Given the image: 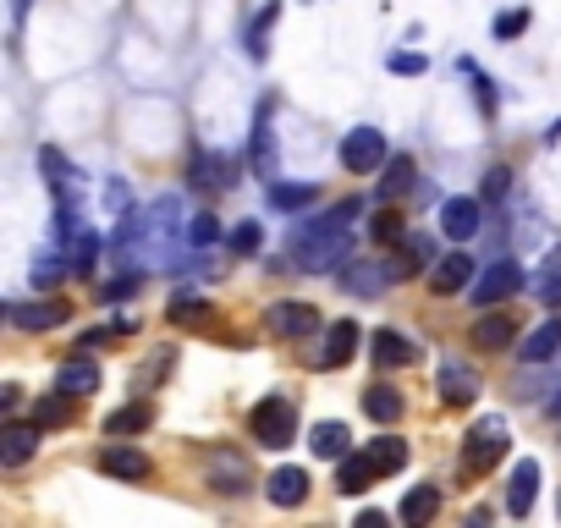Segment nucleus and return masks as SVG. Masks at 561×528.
<instances>
[{
  "mask_svg": "<svg viewBox=\"0 0 561 528\" xmlns=\"http://www.w3.org/2000/svg\"><path fill=\"white\" fill-rule=\"evenodd\" d=\"M358 198H342L331 204L320 220H309L293 242V271H336V264H347L353 253V220H358Z\"/></svg>",
  "mask_w": 561,
  "mask_h": 528,
  "instance_id": "obj_1",
  "label": "nucleus"
},
{
  "mask_svg": "<svg viewBox=\"0 0 561 528\" xmlns=\"http://www.w3.org/2000/svg\"><path fill=\"white\" fill-rule=\"evenodd\" d=\"M248 424H253V440H264L270 451H280V446H293L298 440V408L287 402V397H264L253 413H248Z\"/></svg>",
  "mask_w": 561,
  "mask_h": 528,
  "instance_id": "obj_2",
  "label": "nucleus"
},
{
  "mask_svg": "<svg viewBox=\"0 0 561 528\" xmlns=\"http://www.w3.org/2000/svg\"><path fill=\"white\" fill-rule=\"evenodd\" d=\"M506 424L501 418H479L473 429H468V440H462V468L468 473H479V468H495L501 457H506Z\"/></svg>",
  "mask_w": 561,
  "mask_h": 528,
  "instance_id": "obj_3",
  "label": "nucleus"
},
{
  "mask_svg": "<svg viewBox=\"0 0 561 528\" xmlns=\"http://www.w3.org/2000/svg\"><path fill=\"white\" fill-rule=\"evenodd\" d=\"M517 287H523V271H517L512 259H495V264H484L479 282H473V303H479V309H495V303H506Z\"/></svg>",
  "mask_w": 561,
  "mask_h": 528,
  "instance_id": "obj_4",
  "label": "nucleus"
},
{
  "mask_svg": "<svg viewBox=\"0 0 561 528\" xmlns=\"http://www.w3.org/2000/svg\"><path fill=\"white\" fill-rule=\"evenodd\" d=\"M314 325H320V314H314L309 303H270V309H264V331L280 336V342H298V336H309Z\"/></svg>",
  "mask_w": 561,
  "mask_h": 528,
  "instance_id": "obj_5",
  "label": "nucleus"
},
{
  "mask_svg": "<svg viewBox=\"0 0 561 528\" xmlns=\"http://www.w3.org/2000/svg\"><path fill=\"white\" fill-rule=\"evenodd\" d=\"M336 154H342L347 171H375V165H386V138H380L375 127H353Z\"/></svg>",
  "mask_w": 561,
  "mask_h": 528,
  "instance_id": "obj_6",
  "label": "nucleus"
},
{
  "mask_svg": "<svg viewBox=\"0 0 561 528\" xmlns=\"http://www.w3.org/2000/svg\"><path fill=\"white\" fill-rule=\"evenodd\" d=\"M39 424H7V429H0V462H7V468H23L34 451H39Z\"/></svg>",
  "mask_w": 561,
  "mask_h": 528,
  "instance_id": "obj_7",
  "label": "nucleus"
},
{
  "mask_svg": "<svg viewBox=\"0 0 561 528\" xmlns=\"http://www.w3.org/2000/svg\"><path fill=\"white\" fill-rule=\"evenodd\" d=\"M539 501V462L534 457H523L517 468H512V490H506V512L512 517H528V506Z\"/></svg>",
  "mask_w": 561,
  "mask_h": 528,
  "instance_id": "obj_8",
  "label": "nucleus"
},
{
  "mask_svg": "<svg viewBox=\"0 0 561 528\" xmlns=\"http://www.w3.org/2000/svg\"><path fill=\"white\" fill-rule=\"evenodd\" d=\"M391 282V264H369V259H353L347 271H342V287L358 292V298H380Z\"/></svg>",
  "mask_w": 561,
  "mask_h": 528,
  "instance_id": "obj_9",
  "label": "nucleus"
},
{
  "mask_svg": "<svg viewBox=\"0 0 561 528\" xmlns=\"http://www.w3.org/2000/svg\"><path fill=\"white\" fill-rule=\"evenodd\" d=\"M264 490H270L275 506H304V501H309V473H304V468H275V473L264 479Z\"/></svg>",
  "mask_w": 561,
  "mask_h": 528,
  "instance_id": "obj_10",
  "label": "nucleus"
},
{
  "mask_svg": "<svg viewBox=\"0 0 561 528\" xmlns=\"http://www.w3.org/2000/svg\"><path fill=\"white\" fill-rule=\"evenodd\" d=\"M479 204L473 198H446V209H440V231L451 237V242H468L473 231H479Z\"/></svg>",
  "mask_w": 561,
  "mask_h": 528,
  "instance_id": "obj_11",
  "label": "nucleus"
},
{
  "mask_svg": "<svg viewBox=\"0 0 561 528\" xmlns=\"http://www.w3.org/2000/svg\"><path fill=\"white\" fill-rule=\"evenodd\" d=\"M67 320V303L61 298H45V303H18L12 309V325L18 331H56Z\"/></svg>",
  "mask_w": 561,
  "mask_h": 528,
  "instance_id": "obj_12",
  "label": "nucleus"
},
{
  "mask_svg": "<svg viewBox=\"0 0 561 528\" xmlns=\"http://www.w3.org/2000/svg\"><path fill=\"white\" fill-rule=\"evenodd\" d=\"M358 342H364V331H358L353 320H336V325L325 331V353H320V364H325V369H342V364L358 353Z\"/></svg>",
  "mask_w": 561,
  "mask_h": 528,
  "instance_id": "obj_13",
  "label": "nucleus"
},
{
  "mask_svg": "<svg viewBox=\"0 0 561 528\" xmlns=\"http://www.w3.org/2000/svg\"><path fill=\"white\" fill-rule=\"evenodd\" d=\"M56 386L67 391V397H94L100 391V364L83 353V358H67L61 364V375H56Z\"/></svg>",
  "mask_w": 561,
  "mask_h": 528,
  "instance_id": "obj_14",
  "label": "nucleus"
},
{
  "mask_svg": "<svg viewBox=\"0 0 561 528\" xmlns=\"http://www.w3.org/2000/svg\"><path fill=\"white\" fill-rule=\"evenodd\" d=\"M100 468H105L111 479H127V484H133V479H149V457H144L138 446H105V451H100Z\"/></svg>",
  "mask_w": 561,
  "mask_h": 528,
  "instance_id": "obj_15",
  "label": "nucleus"
},
{
  "mask_svg": "<svg viewBox=\"0 0 561 528\" xmlns=\"http://www.w3.org/2000/svg\"><path fill=\"white\" fill-rule=\"evenodd\" d=\"M556 353H561V320L534 325V331L523 336V347H517V358H523V364H550Z\"/></svg>",
  "mask_w": 561,
  "mask_h": 528,
  "instance_id": "obj_16",
  "label": "nucleus"
},
{
  "mask_svg": "<svg viewBox=\"0 0 561 528\" xmlns=\"http://www.w3.org/2000/svg\"><path fill=\"white\" fill-rule=\"evenodd\" d=\"M386 264H391V276H397V282H408L419 264H435V242H430V237H402V248H397Z\"/></svg>",
  "mask_w": 561,
  "mask_h": 528,
  "instance_id": "obj_17",
  "label": "nucleus"
},
{
  "mask_svg": "<svg viewBox=\"0 0 561 528\" xmlns=\"http://www.w3.org/2000/svg\"><path fill=\"white\" fill-rule=\"evenodd\" d=\"M369 479H380L375 457H369V451H358V457L347 451V457H342V468H336V490H342V495H364V490H369Z\"/></svg>",
  "mask_w": 561,
  "mask_h": 528,
  "instance_id": "obj_18",
  "label": "nucleus"
},
{
  "mask_svg": "<svg viewBox=\"0 0 561 528\" xmlns=\"http://www.w3.org/2000/svg\"><path fill=\"white\" fill-rule=\"evenodd\" d=\"M517 342V325L506 320V314H484L479 325H473V347L479 353H506Z\"/></svg>",
  "mask_w": 561,
  "mask_h": 528,
  "instance_id": "obj_19",
  "label": "nucleus"
},
{
  "mask_svg": "<svg viewBox=\"0 0 561 528\" xmlns=\"http://www.w3.org/2000/svg\"><path fill=\"white\" fill-rule=\"evenodd\" d=\"M435 391H440L451 408H468V402L479 397V386H473V375H468L462 364H440V375H435Z\"/></svg>",
  "mask_w": 561,
  "mask_h": 528,
  "instance_id": "obj_20",
  "label": "nucleus"
},
{
  "mask_svg": "<svg viewBox=\"0 0 561 528\" xmlns=\"http://www.w3.org/2000/svg\"><path fill=\"white\" fill-rule=\"evenodd\" d=\"M468 276H473V259L468 253H446L435 271H430V287L435 292H457V287H468Z\"/></svg>",
  "mask_w": 561,
  "mask_h": 528,
  "instance_id": "obj_21",
  "label": "nucleus"
},
{
  "mask_svg": "<svg viewBox=\"0 0 561 528\" xmlns=\"http://www.w3.org/2000/svg\"><path fill=\"white\" fill-rule=\"evenodd\" d=\"M419 353H413V342L408 336H397V331H375V364L380 369H408Z\"/></svg>",
  "mask_w": 561,
  "mask_h": 528,
  "instance_id": "obj_22",
  "label": "nucleus"
},
{
  "mask_svg": "<svg viewBox=\"0 0 561 528\" xmlns=\"http://www.w3.org/2000/svg\"><path fill=\"white\" fill-rule=\"evenodd\" d=\"M149 424H154V408H149V402H127V408H116V413L105 418V435H116V440H122V435L149 429Z\"/></svg>",
  "mask_w": 561,
  "mask_h": 528,
  "instance_id": "obj_23",
  "label": "nucleus"
},
{
  "mask_svg": "<svg viewBox=\"0 0 561 528\" xmlns=\"http://www.w3.org/2000/svg\"><path fill=\"white\" fill-rule=\"evenodd\" d=\"M435 512H440V484H419V490H408V501H402V523L424 528Z\"/></svg>",
  "mask_w": 561,
  "mask_h": 528,
  "instance_id": "obj_24",
  "label": "nucleus"
},
{
  "mask_svg": "<svg viewBox=\"0 0 561 528\" xmlns=\"http://www.w3.org/2000/svg\"><path fill=\"white\" fill-rule=\"evenodd\" d=\"M309 440H314V451H320V457H336V462H342V457H347V446H353V429H347V424H314V429H309Z\"/></svg>",
  "mask_w": 561,
  "mask_h": 528,
  "instance_id": "obj_25",
  "label": "nucleus"
},
{
  "mask_svg": "<svg viewBox=\"0 0 561 528\" xmlns=\"http://www.w3.org/2000/svg\"><path fill=\"white\" fill-rule=\"evenodd\" d=\"M364 451L375 457V468H380V473H397V468H408V440H397V435H375Z\"/></svg>",
  "mask_w": 561,
  "mask_h": 528,
  "instance_id": "obj_26",
  "label": "nucleus"
},
{
  "mask_svg": "<svg viewBox=\"0 0 561 528\" xmlns=\"http://www.w3.org/2000/svg\"><path fill=\"white\" fill-rule=\"evenodd\" d=\"M364 413H369L375 424H391V418L402 413V397H397L391 386H369V391H364Z\"/></svg>",
  "mask_w": 561,
  "mask_h": 528,
  "instance_id": "obj_27",
  "label": "nucleus"
},
{
  "mask_svg": "<svg viewBox=\"0 0 561 528\" xmlns=\"http://www.w3.org/2000/svg\"><path fill=\"white\" fill-rule=\"evenodd\" d=\"M67 418H72V397L56 386V397H45V402L34 408V424H39V429H61Z\"/></svg>",
  "mask_w": 561,
  "mask_h": 528,
  "instance_id": "obj_28",
  "label": "nucleus"
},
{
  "mask_svg": "<svg viewBox=\"0 0 561 528\" xmlns=\"http://www.w3.org/2000/svg\"><path fill=\"white\" fill-rule=\"evenodd\" d=\"M408 187H413V160L397 154V160L386 165V176H380V198H402Z\"/></svg>",
  "mask_w": 561,
  "mask_h": 528,
  "instance_id": "obj_29",
  "label": "nucleus"
},
{
  "mask_svg": "<svg viewBox=\"0 0 561 528\" xmlns=\"http://www.w3.org/2000/svg\"><path fill=\"white\" fill-rule=\"evenodd\" d=\"M193 182H198V187H226V182H231V165H226L220 154H198V160H193Z\"/></svg>",
  "mask_w": 561,
  "mask_h": 528,
  "instance_id": "obj_30",
  "label": "nucleus"
},
{
  "mask_svg": "<svg viewBox=\"0 0 561 528\" xmlns=\"http://www.w3.org/2000/svg\"><path fill=\"white\" fill-rule=\"evenodd\" d=\"M314 187H293V182H270V204L275 209H309Z\"/></svg>",
  "mask_w": 561,
  "mask_h": 528,
  "instance_id": "obj_31",
  "label": "nucleus"
},
{
  "mask_svg": "<svg viewBox=\"0 0 561 528\" xmlns=\"http://www.w3.org/2000/svg\"><path fill=\"white\" fill-rule=\"evenodd\" d=\"M259 138H253V160H259V171L264 176H275V138H270V116H259V127H253Z\"/></svg>",
  "mask_w": 561,
  "mask_h": 528,
  "instance_id": "obj_32",
  "label": "nucleus"
},
{
  "mask_svg": "<svg viewBox=\"0 0 561 528\" xmlns=\"http://www.w3.org/2000/svg\"><path fill=\"white\" fill-rule=\"evenodd\" d=\"M94 259H100V237H94V231H78V242H72V271L89 276Z\"/></svg>",
  "mask_w": 561,
  "mask_h": 528,
  "instance_id": "obj_33",
  "label": "nucleus"
},
{
  "mask_svg": "<svg viewBox=\"0 0 561 528\" xmlns=\"http://www.w3.org/2000/svg\"><path fill=\"white\" fill-rule=\"evenodd\" d=\"M369 237H375V242H402V237H408V226H402V215H397V209H380V215H375V226H369Z\"/></svg>",
  "mask_w": 561,
  "mask_h": 528,
  "instance_id": "obj_34",
  "label": "nucleus"
},
{
  "mask_svg": "<svg viewBox=\"0 0 561 528\" xmlns=\"http://www.w3.org/2000/svg\"><path fill=\"white\" fill-rule=\"evenodd\" d=\"M220 473L231 479V495L248 490V468H242V457H215V462H209V479H220Z\"/></svg>",
  "mask_w": 561,
  "mask_h": 528,
  "instance_id": "obj_35",
  "label": "nucleus"
},
{
  "mask_svg": "<svg viewBox=\"0 0 561 528\" xmlns=\"http://www.w3.org/2000/svg\"><path fill=\"white\" fill-rule=\"evenodd\" d=\"M61 282V253H39L34 259V287L45 292V287H56Z\"/></svg>",
  "mask_w": 561,
  "mask_h": 528,
  "instance_id": "obj_36",
  "label": "nucleus"
},
{
  "mask_svg": "<svg viewBox=\"0 0 561 528\" xmlns=\"http://www.w3.org/2000/svg\"><path fill=\"white\" fill-rule=\"evenodd\" d=\"M275 18H280L275 0H270V7H264L259 18H253V34H248V50H253V56H264V34H270V23H275Z\"/></svg>",
  "mask_w": 561,
  "mask_h": 528,
  "instance_id": "obj_37",
  "label": "nucleus"
},
{
  "mask_svg": "<svg viewBox=\"0 0 561 528\" xmlns=\"http://www.w3.org/2000/svg\"><path fill=\"white\" fill-rule=\"evenodd\" d=\"M39 171H50V182H56V193H61V187H67V176H72V171H67V160H61L56 149H39Z\"/></svg>",
  "mask_w": 561,
  "mask_h": 528,
  "instance_id": "obj_38",
  "label": "nucleus"
},
{
  "mask_svg": "<svg viewBox=\"0 0 561 528\" xmlns=\"http://www.w3.org/2000/svg\"><path fill=\"white\" fill-rule=\"evenodd\" d=\"M187 237H193L198 248H209V242L220 237V220H215V215H193V226H187Z\"/></svg>",
  "mask_w": 561,
  "mask_h": 528,
  "instance_id": "obj_39",
  "label": "nucleus"
},
{
  "mask_svg": "<svg viewBox=\"0 0 561 528\" xmlns=\"http://www.w3.org/2000/svg\"><path fill=\"white\" fill-rule=\"evenodd\" d=\"M231 253H259V226H253V220H242V226L231 231Z\"/></svg>",
  "mask_w": 561,
  "mask_h": 528,
  "instance_id": "obj_40",
  "label": "nucleus"
},
{
  "mask_svg": "<svg viewBox=\"0 0 561 528\" xmlns=\"http://www.w3.org/2000/svg\"><path fill=\"white\" fill-rule=\"evenodd\" d=\"M198 320H204V303H198V298L171 303V325H198Z\"/></svg>",
  "mask_w": 561,
  "mask_h": 528,
  "instance_id": "obj_41",
  "label": "nucleus"
},
{
  "mask_svg": "<svg viewBox=\"0 0 561 528\" xmlns=\"http://www.w3.org/2000/svg\"><path fill=\"white\" fill-rule=\"evenodd\" d=\"M556 282H561V248L545 259V282H539V292H545V298H556Z\"/></svg>",
  "mask_w": 561,
  "mask_h": 528,
  "instance_id": "obj_42",
  "label": "nucleus"
},
{
  "mask_svg": "<svg viewBox=\"0 0 561 528\" xmlns=\"http://www.w3.org/2000/svg\"><path fill=\"white\" fill-rule=\"evenodd\" d=\"M523 28H528V12H506V18L495 23V34H501V39H517Z\"/></svg>",
  "mask_w": 561,
  "mask_h": 528,
  "instance_id": "obj_43",
  "label": "nucleus"
},
{
  "mask_svg": "<svg viewBox=\"0 0 561 528\" xmlns=\"http://www.w3.org/2000/svg\"><path fill=\"white\" fill-rule=\"evenodd\" d=\"M133 292H138V276H116V282L105 287V298H111V303H122V298H133Z\"/></svg>",
  "mask_w": 561,
  "mask_h": 528,
  "instance_id": "obj_44",
  "label": "nucleus"
},
{
  "mask_svg": "<svg viewBox=\"0 0 561 528\" xmlns=\"http://www.w3.org/2000/svg\"><path fill=\"white\" fill-rule=\"evenodd\" d=\"M391 72H408L413 78V72H424V56H391Z\"/></svg>",
  "mask_w": 561,
  "mask_h": 528,
  "instance_id": "obj_45",
  "label": "nucleus"
},
{
  "mask_svg": "<svg viewBox=\"0 0 561 528\" xmlns=\"http://www.w3.org/2000/svg\"><path fill=\"white\" fill-rule=\"evenodd\" d=\"M473 89H479V105H484V111H495V89H490V83H484V78H479V83H473Z\"/></svg>",
  "mask_w": 561,
  "mask_h": 528,
  "instance_id": "obj_46",
  "label": "nucleus"
},
{
  "mask_svg": "<svg viewBox=\"0 0 561 528\" xmlns=\"http://www.w3.org/2000/svg\"><path fill=\"white\" fill-rule=\"evenodd\" d=\"M484 193L495 198V193H506V171H490V182H484Z\"/></svg>",
  "mask_w": 561,
  "mask_h": 528,
  "instance_id": "obj_47",
  "label": "nucleus"
},
{
  "mask_svg": "<svg viewBox=\"0 0 561 528\" xmlns=\"http://www.w3.org/2000/svg\"><path fill=\"white\" fill-rule=\"evenodd\" d=\"M550 413H556V418H561V397H556V408H550Z\"/></svg>",
  "mask_w": 561,
  "mask_h": 528,
  "instance_id": "obj_48",
  "label": "nucleus"
}]
</instances>
